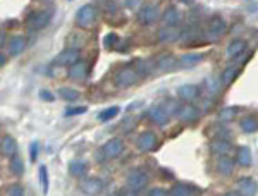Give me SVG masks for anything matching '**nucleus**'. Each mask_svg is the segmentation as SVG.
Masks as SVG:
<instances>
[{"label":"nucleus","instance_id":"f257e3e1","mask_svg":"<svg viewBox=\"0 0 258 196\" xmlns=\"http://www.w3.org/2000/svg\"><path fill=\"white\" fill-rule=\"evenodd\" d=\"M150 176L145 169H133L127 172L126 177V193L127 194H138L148 186Z\"/></svg>","mask_w":258,"mask_h":196},{"label":"nucleus","instance_id":"f03ea898","mask_svg":"<svg viewBox=\"0 0 258 196\" xmlns=\"http://www.w3.org/2000/svg\"><path fill=\"white\" fill-rule=\"evenodd\" d=\"M227 30V24L220 16H214V18L209 19L205 26V31H203V36H205L207 41H219L224 36V33Z\"/></svg>","mask_w":258,"mask_h":196},{"label":"nucleus","instance_id":"7ed1b4c3","mask_svg":"<svg viewBox=\"0 0 258 196\" xmlns=\"http://www.w3.org/2000/svg\"><path fill=\"white\" fill-rule=\"evenodd\" d=\"M138 79H140V74L136 73L135 66H124V68H120L117 71V74H115L114 85L120 90H126L129 86L136 85Z\"/></svg>","mask_w":258,"mask_h":196},{"label":"nucleus","instance_id":"20e7f679","mask_svg":"<svg viewBox=\"0 0 258 196\" xmlns=\"http://www.w3.org/2000/svg\"><path fill=\"white\" fill-rule=\"evenodd\" d=\"M53 18V11L52 9H43V11H35L28 16V28L33 31H40L43 28H47L50 24V21Z\"/></svg>","mask_w":258,"mask_h":196},{"label":"nucleus","instance_id":"39448f33","mask_svg":"<svg viewBox=\"0 0 258 196\" xmlns=\"http://www.w3.org/2000/svg\"><path fill=\"white\" fill-rule=\"evenodd\" d=\"M136 148L141 153H152L159 148V138L153 131H143L136 138Z\"/></svg>","mask_w":258,"mask_h":196},{"label":"nucleus","instance_id":"423d86ee","mask_svg":"<svg viewBox=\"0 0 258 196\" xmlns=\"http://www.w3.org/2000/svg\"><path fill=\"white\" fill-rule=\"evenodd\" d=\"M159 6L157 4H143L140 7L138 12H136V18H138V23L143 24V26H148V24H153L157 19H159Z\"/></svg>","mask_w":258,"mask_h":196},{"label":"nucleus","instance_id":"0eeeda50","mask_svg":"<svg viewBox=\"0 0 258 196\" xmlns=\"http://www.w3.org/2000/svg\"><path fill=\"white\" fill-rule=\"evenodd\" d=\"M95 19H97V11H95V7L90 6V4L81 6L76 12V24L80 28H83V30L93 26Z\"/></svg>","mask_w":258,"mask_h":196},{"label":"nucleus","instance_id":"6e6552de","mask_svg":"<svg viewBox=\"0 0 258 196\" xmlns=\"http://www.w3.org/2000/svg\"><path fill=\"white\" fill-rule=\"evenodd\" d=\"M124 152V141L120 138H112V140L107 141L105 145L100 150V153L103 155V158H109V160H114L122 155Z\"/></svg>","mask_w":258,"mask_h":196},{"label":"nucleus","instance_id":"1a4fd4ad","mask_svg":"<svg viewBox=\"0 0 258 196\" xmlns=\"http://www.w3.org/2000/svg\"><path fill=\"white\" fill-rule=\"evenodd\" d=\"M148 119L152 120L155 126L165 127L170 120V112L164 105H153L148 108Z\"/></svg>","mask_w":258,"mask_h":196},{"label":"nucleus","instance_id":"9d476101","mask_svg":"<svg viewBox=\"0 0 258 196\" xmlns=\"http://www.w3.org/2000/svg\"><path fill=\"white\" fill-rule=\"evenodd\" d=\"M80 60V50L78 48H66L60 53H57L53 64L57 66H73L74 62Z\"/></svg>","mask_w":258,"mask_h":196},{"label":"nucleus","instance_id":"9b49d317","mask_svg":"<svg viewBox=\"0 0 258 196\" xmlns=\"http://www.w3.org/2000/svg\"><path fill=\"white\" fill-rule=\"evenodd\" d=\"M181 28L179 26H170V24H164L159 30V41L160 43H172L181 38Z\"/></svg>","mask_w":258,"mask_h":196},{"label":"nucleus","instance_id":"f8f14e48","mask_svg":"<svg viewBox=\"0 0 258 196\" xmlns=\"http://www.w3.org/2000/svg\"><path fill=\"white\" fill-rule=\"evenodd\" d=\"M236 189L243 196H255L258 193V182L253 177H241L236 182Z\"/></svg>","mask_w":258,"mask_h":196},{"label":"nucleus","instance_id":"ddd939ff","mask_svg":"<svg viewBox=\"0 0 258 196\" xmlns=\"http://www.w3.org/2000/svg\"><path fill=\"white\" fill-rule=\"evenodd\" d=\"M177 117H179V120H182V122H193V120H197L200 117V110H198V107L193 105V103L184 102V105L179 107Z\"/></svg>","mask_w":258,"mask_h":196},{"label":"nucleus","instance_id":"4468645a","mask_svg":"<svg viewBox=\"0 0 258 196\" xmlns=\"http://www.w3.org/2000/svg\"><path fill=\"white\" fill-rule=\"evenodd\" d=\"M68 76L74 81H85L86 76H88V62L85 60H78L74 62L73 66H69Z\"/></svg>","mask_w":258,"mask_h":196},{"label":"nucleus","instance_id":"2eb2a0df","mask_svg":"<svg viewBox=\"0 0 258 196\" xmlns=\"http://www.w3.org/2000/svg\"><path fill=\"white\" fill-rule=\"evenodd\" d=\"M155 64H157V71H159V73H172V71H176L179 66H181V62H179V59H176L172 53H167V55H162Z\"/></svg>","mask_w":258,"mask_h":196},{"label":"nucleus","instance_id":"dca6fc26","mask_svg":"<svg viewBox=\"0 0 258 196\" xmlns=\"http://www.w3.org/2000/svg\"><path fill=\"white\" fill-rule=\"evenodd\" d=\"M177 97L179 100H182V102H195L198 97H200V86L198 85H182L177 88Z\"/></svg>","mask_w":258,"mask_h":196},{"label":"nucleus","instance_id":"f3484780","mask_svg":"<svg viewBox=\"0 0 258 196\" xmlns=\"http://www.w3.org/2000/svg\"><path fill=\"white\" fill-rule=\"evenodd\" d=\"M80 187L85 194H100L103 191V182L98 177H85Z\"/></svg>","mask_w":258,"mask_h":196},{"label":"nucleus","instance_id":"a211bd4d","mask_svg":"<svg viewBox=\"0 0 258 196\" xmlns=\"http://www.w3.org/2000/svg\"><path fill=\"white\" fill-rule=\"evenodd\" d=\"M0 153L6 158H12L18 153V141L9 135H4L0 140Z\"/></svg>","mask_w":258,"mask_h":196},{"label":"nucleus","instance_id":"6ab92c4d","mask_svg":"<svg viewBox=\"0 0 258 196\" xmlns=\"http://www.w3.org/2000/svg\"><path fill=\"white\" fill-rule=\"evenodd\" d=\"M170 194L172 196H193V194H200L202 189L193 184H186V182H176L172 187H170Z\"/></svg>","mask_w":258,"mask_h":196},{"label":"nucleus","instance_id":"aec40b11","mask_svg":"<svg viewBox=\"0 0 258 196\" xmlns=\"http://www.w3.org/2000/svg\"><path fill=\"white\" fill-rule=\"evenodd\" d=\"M246 47H248L246 40L236 38V40H232L231 43L227 45L226 55L229 57V59H238V57H241V53H244V50H246Z\"/></svg>","mask_w":258,"mask_h":196},{"label":"nucleus","instance_id":"412c9836","mask_svg":"<svg viewBox=\"0 0 258 196\" xmlns=\"http://www.w3.org/2000/svg\"><path fill=\"white\" fill-rule=\"evenodd\" d=\"M236 164H238V162H234L229 155H220L217 158V172L224 177L231 176V174L234 172Z\"/></svg>","mask_w":258,"mask_h":196},{"label":"nucleus","instance_id":"4be33fe9","mask_svg":"<svg viewBox=\"0 0 258 196\" xmlns=\"http://www.w3.org/2000/svg\"><path fill=\"white\" fill-rule=\"evenodd\" d=\"M24 48H26V38L24 36H12L9 43H7V53L11 57L21 55L24 52Z\"/></svg>","mask_w":258,"mask_h":196},{"label":"nucleus","instance_id":"5701e85b","mask_svg":"<svg viewBox=\"0 0 258 196\" xmlns=\"http://www.w3.org/2000/svg\"><path fill=\"white\" fill-rule=\"evenodd\" d=\"M135 69L136 73L140 74V78H148L152 73H155L157 71V64H153L152 60H145V59H138L135 60Z\"/></svg>","mask_w":258,"mask_h":196},{"label":"nucleus","instance_id":"b1692460","mask_svg":"<svg viewBox=\"0 0 258 196\" xmlns=\"http://www.w3.org/2000/svg\"><path fill=\"white\" fill-rule=\"evenodd\" d=\"M162 23L164 24H170V26H179L181 23V14L174 6H169L165 12L162 14Z\"/></svg>","mask_w":258,"mask_h":196},{"label":"nucleus","instance_id":"393cba45","mask_svg":"<svg viewBox=\"0 0 258 196\" xmlns=\"http://www.w3.org/2000/svg\"><path fill=\"white\" fill-rule=\"evenodd\" d=\"M210 152L217 157L229 155V152H231V143H229V140H214L210 143Z\"/></svg>","mask_w":258,"mask_h":196},{"label":"nucleus","instance_id":"a878e982","mask_svg":"<svg viewBox=\"0 0 258 196\" xmlns=\"http://www.w3.org/2000/svg\"><path fill=\"white\" fill-rule=\"evenodd\" d=\"M203 60V53L200 52H193V53H182L181 59H179V62H181L182 68H195L197 64H200V62Z\"/></svg>","mask_w":258,"mask_h":196},{"label":"nucleus","instance_id":"bb28decb","mask_svg":"<svg viewBox=\"0 0 258 196\" xmlns=\"http://www.w3.org/2000/svg\"><path fill=\"white\" fill-rule=\"evenodd\" d=\"M88 172V164L83 160H73L69 164V174L73 177H85Z\"/></svg>","mask_w":258,"mask_h":196},{"label":"nucleus","instance_id":"cd10ccee","mask_svg":"<svg viewBox=\"0 0 258 196\" xmlns=\"http://www.w3.org/2000/svg\"><path fill=\"white\" fill-rule=\"evenodd\" d=\"M236 162L241 167H249L253 162V155H251V150L248 147H239L238 148V155H236Z\"/></svg>","mask_w":258,"mask_h":196},{"label":"nucleus","instance_id":"c85d7f7f","mask_svg":"<svg viewBox=\"0 0 258 196\" xmlns=\"http://www.w3.org/2000/svg\"><path fill=\"white\" fill-rule=\"evenodd\" d=\"M238 74H239L238 66H229V68L224 69L222 74H220V81H222V85H231V83L238 78Z\"/></svg>","mask_w":258,"mask_h":196},{"label":"nucleus","instance_id":"c756f323","mask_svg":"<svg viewBox=\"0 0 258 196\" xmlns=\"http://www.w3.org/2000/svg\"><path fill=\"white\" fill-rule=\"evenodd\" d=\"M57 95H59L62 100H66V102H76V100L81 97L80 91L74 90V88H69V86H60L59 91H57Z\"/></svg>","mask_w":258,"mask_h":196},{"label":"nucleus","instance_id":"7c9ffc66","mask_svg":"<svg viewBox=\"0 0 258 196\" xmlns=\"http://www.w3.org/2000/svg\"><path fill=\"white\" fill-rule=\"evenodd\" d=\"M239 127H241V131L248 133V135L249 133H255V131H258V120L253 117V115H248V117L241 119Z\"/></svg>","mask_w":258,"mask_h":196},{"label":"nucleus","instance_id":"2f4dec72","mask_svg":"<svg viewBox=\"0 0 258 196\" xmlns=\"http://www.w3.org/2000/svg\"><path fill=\"white\" fill-rule=\"evenodd\" d=\"M224 124H226V122L212 127V133H214L215 140H229V141H231L232 140V133H231V129H227V126H224Z\"/></svg>","mask_w":258,"mask_h":196},{"label":"nucleus","instance_id":"473e14b6","mask_svg":"<svg viewBox=\"0 0 258 196\" xmlns=\"http://www.w3.org/2000/svg\"><path fill=\"white\" fill-rule=\"evenodd\" d=\"M9 170H11V174H14V176H23V172H24L23 158L18 157V155L12 157L11 162H9Z\"/></svg>","mask_w":258,"mask_h":196},{"label":"nucleus","instance_id":"72a5a7b5","mask_svg":"<svg viewBox=\"0 0 258 196\" xmlns=\"http://www.w3.org/2000/svg\"><path fill=\"white\" fill-rule=\"evenodd\" d=\"M238 112H239V108L238 107H226V108H222V110L219 112V120L220 122H231L232 119L238 115Z\"/></svg>","mask_w":258,"mask_h":196},{"label":"nucleus","instance_id":"f704fd0d","mask_svg":"<svg viewBox=\"0 0 258 196\" xmlns=\"http://www.w3.org/2000/svg\"><path fill=\"white\" fill-rule=\"evenodd\" d=\"M119 112H120V107H119V105L109 107V108H105L103 112H100V114H98V119L102 120V122H109V120H112L114 117H117Z\"/></svg>","mask_w":258,"mask_h":196},{"label":"nucleus","instance_id":"c9c22d12","mask_svg":"<svg viewBox=\"0 0 258 196\" xmlns=\"http://www.w3.org/2000/svg\"><path fill=\"white\" fill-rule=\"evenodd\" d=\"M119 41H120V38L115 35V33H109V35L103 36V47L107 50H115L119 45Z\"/></svg>","mask_w":258,"mask_h":196},{"label":"nucleus","instance_id":"e433bc0d","mask_svg":"<svg viewBox=\"0 0 258 196\" xmlns=\"http://www.w3.org/2000/svg\"><path fill=\"white\" fill-rule=\"evenodd\" d=\"M205 85H207V90H209L210 95H217L220 91V86H222V81H217L215 78H207Z\"/></svg>","mask_w":258,"mask_h":196},{"label":"nucleus","instance_id":"4c0bfd02","mask_svg":"<svg viewBox=\"0 0 258 196\" xmlns=\"http://www.w3.org/2000/svg\"><path fill=\"white\" fill-rule=\"evenodd\" d=\"M38 176H40V182H41V189L43 193H48V170L45 165H41L38 169Z\"/></svg>","mask_w":258,"mask_h":196},{"label":"nucleus","instance_id":"58836bf2","mask_svg":"<svg viewBox=\"0 0 258 196\" xmlns=\"http://www.w3.org/2000/svg\"><path fill=\"white\" fill-rule=\"evenodd\" d=\"M88 110L85 105H78V107H68L64 110V115L66 117H73V115H81V114H85V112Z\"/></svg>","mask_w":258,"mask_h":196},{"label":"nucleus","instance_id":"ea45409f","mask_svg":"<svg viewBox=\"0 0 258 196\" xmlns=\"http://www.w3.org/2000/svg\"><path fill=\"white\" fill-rule=\"evenodd\" d=\"M162 105H164V107L170 112V114H174V115H177V110H179V107H181V105H179V103L176 102V100H170V98L165 100V102L162 103Z\"/></svg>","mask_w":258,"mask_h":196},{"label":"nucleus","instance_id":"a19ab883","mask_svg":"<svg viewBox=\"0 0 258 196\" xmlns=\"http://www.w3.org/2000/svg\"><path fill=\"white\" fill-rule=\"evenodd\" d=\"M6 193L9 196H23L24 194V187L21 184H12L6 189Z\"/></svg>","mask_w":258,"mask_h":196},{"label":"nucleus","instance_id":"79ce46f5","mask_svg":"<svg viewBox=\"0 0 258 196\" xmlns=\"http://www.w3.org/2000/svg\"><path fill=\"white\" fill-rule=\"evenodd\" d=\"M38 152H40V145L36 143V141H33L30 145V160L35 164L36 160H38Z\"/></svg>","mask_w":258,"mask_h":196},{"label":"nucleus","instance_id":"37998d69","mask_svg":"<svg viewBox=\"0 0 258 196\" xmlns=\"http://www.w3.org/2000/svg\"><path fill=\"white\" fill-rule=\"evenodd\" d=\"M148 196H165V194H170V191L167 189H162V187H153V189L147 191Z\"/></svg>","mask_w":258,"mask_h":196},{"label":"nucleus","instance_id":"c03bdc74","mask_svg":"<svg viewBox=\"0 0 258 196\" xmlns=\"http://www.w3.org/2000/svg\"><path fill=\"white\" fill-rule=\"evenodd\" d=\"M40 98L43 100V102H53V100H55V97H53L48 90H40Z\"/></svg>","mask_w":258,"mask_h":196},{"label":"nucleus","instance_id":"a18cd8bd","mask_svg":"<svg viewBox=\"0 0 258 196\" xmlns=\"http://www.w3.org/2000/svg\"><path fill=\"white\" fill-rule=\"evenodd\" d=\"M0 64H2V66H6V53H0Z\"/></svg>","mask_w":258,"mask_h":196},{"label":"nucleus","instance_id":"49530a36","mask_svg":"<svg viewBox=\"0 0 258 196\" xmlns=\"http://www.w3.org/2000/svg\"><path fill=\"white\" fill-rule=\"evenodd\" d=\"M0 38H2V40H0V45L4 47V45H6V33H4V31H2V35H0Z\"/></svg>","mask_w":258,"mask_h":196},{"label":"nucleus","instance_id":"de8ad7c7","mask_svg":"<svg viewBox=\"0 0 258 196\" xmlns=\"http://www.w3.org/2000/svg\"><path fill=\"white\" fill-rule=\"evenodd\" d=\"M182 4H184V6H191V4L195 2V0H181Z\"/></svg>","mask_w":258,"mask_h":196},{"label":"nucleus","instance_id":"09e8293b","mask_svg":"<svg viewBox=\"0 0 258 196\" xmlns=\"http://www.w3.org/2000/svg\"><path fill=\"white\" fill-rule=\"evenodd\" d=\"M43 2H52V0H43Z\"/></svg>","mask_w":258,"mask_h":196}]
</instances>
